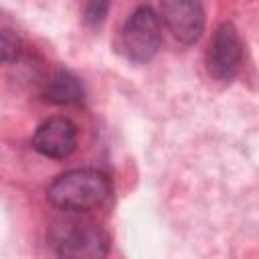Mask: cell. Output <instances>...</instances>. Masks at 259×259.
I'll list each match as a JSON object with an SVG mask.
<instances>
[{
    "instance_id": "obj_5",
    "label": "cell",
    "mask_w": 259,
    "mask_h": 259,
    "mask_svg": "<svg viewBox=\"0 0 259 259\" xmlns=\"http://www.w3.org/2000/svg\"><path fill=\"white\" fill-rule=\"evenodd\" d=\"M160 16L166 28L182 45H194L204 32L202 0H160Z\"/></svg>"
},
{
    "instance_id": "obj_1",
    "label": "cell",
    "mask_w": 259,
    "mask_h": 259,
    "mask_svg": "<svg viewBox=\"0 0 259 259\" xmlns=\"http://www.w3.org/2000/svg\"><path fill=\"white\" fill-rule=\"evenodd\" d=\"M111 194V182L107 174L95 168L69 170L53 180L47 190V198L53 206L65 212H87L101 206Z\"/></svg>"
},
{
    "instance_id": "obj_6",
    "label": "cell",
    "mask_w": 259,
    "mask_h": 259,
    "mask_svg": "<svg viewBox=\"0 0 259 259\" xmlns=\"http://www.w3.org/2000/svg\"><path fill=\"white\" fill-rule=\"evenodd\" d=\"M77 125L65 115H55L34 130L32 148L45 158L65 160L77 150Z\"/></svg>"
},
{
    "instance_id": "obj_7",
    "label": "cell",
    "mask_w": 259,
    "mask_h": 259,
    "mask_svg": "<svg viewBox=\"0 0 259 259\" xmlns=\"http://www.w3.org/2000/svg\"><path fill=\"white\" fill-rule=\"evenodd\" d=\"M85 97L83 83L77 75L67 69H57L45 89V99L55 105H77Z\"/></svg>"
},
{
    "instance_id": "obj_8",
    "label": "cell",
    "mask_w": 259,
    "mask_h": 259,
    "mask_svg": "<svg viewBox=\"0 0 259 259\" xmlns=\"http://www.w3.org/2000/svg\"><path fill=\"white\" fill-rule=\"evenodd\" d=\"M109 6H111V0H85L83 16H85L87 26L99 28L105 22V18H107Z\"/></svg>"
},
{
    "instance_id": "obj_3",
    "label": "cell",
    "mask_w": 259,
    "mask_h": 259,
    "mask_svg": "<svg viewBox=\"0 0 259 259\" xmlns=\"http://www.w3.org/2000/svg\"><path fill=\"white\" fill-rule=\"evenodd\" d=\"M162 47V26L150 6H138L121 28V49L134 63L152 61Z\"/></svg>"
},
{
    "instance_id": "obj_9",
    "label": "cell",
    "mask_w": 259,
    "mask_h": 259,
    "mask_svg": "<svg viewBox=\"0 0 259 259\" xmlns=\"http://www.w3.org/2000/svg\"><path fill=\"white\" fill-rule=\"evenodd\" d=\"M20 53V40L8 30H0V65L16 59Z\"/></svg>"
},
{
    "instance_id": "obj_4",
    "label": "cell",
    "mask_w": 259,
    "mask_h": 259,
    "mask_svg": "<svg viewBox=\"0 0 259 259\" xmlns=\"http://www.w3.org/2000/svg\"><path fill=\"white\" fill-rule=\"evenodd\" d=\"M243 61V42L237 26L233 22H223L212 32L208 53H206V69L217 81H231L237 77Z\"/></svg>"
},
{
    "instance_id": "obj_2",
    "label": "cell",
    "mask_w": 259,
    "mask_h": 259,
    "mask_svg": "<svg viewBox=\"0 0 259 259\" xmlns=\"http://www.w3.org/2000/svg\"><path fill=\"white\" fill-rule=\"evenodd\" d=\"M47 241L53 253L65 259H97L109 253L107 233L95 221L75 217V212L57 219L49 227Z\"/></svg>"
}]
</instances>
